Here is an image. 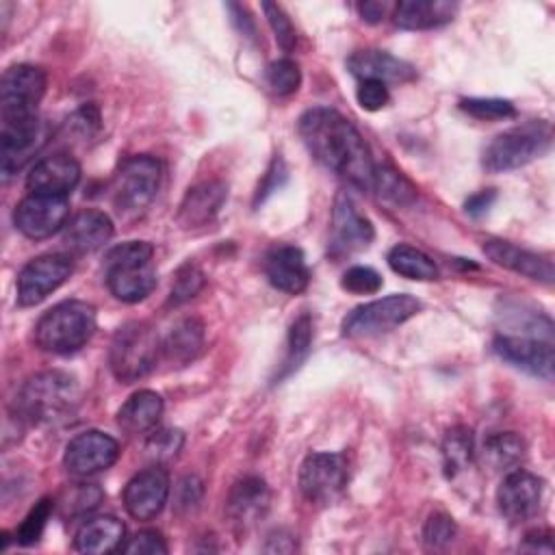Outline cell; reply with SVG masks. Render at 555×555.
<instances>
[{
    "label": "cell",
    "instance_id": "cell-1",
    "mask_svg": "<svg viewBox=\"0 0 555 555\" xmlns=\"http://www.w3.org/2000/svg\"><path fill=\"white\" fill-rule=\"evenodd\" d=\"M299 134L310 154L362 191H373V158L358 128L338 111L314 106L299 117Z\"/></svg>",
    "mask_w": 555,
    "mask_h": 555
},
{
    "label": "cell",
    "instance_id": "cell-2",
    "mask_svg": "<svg viewBox=\"0 0 555 555\" xmlns=\"http://www.w3.org/2000/svg\"><path fill=\"white\" fill-rule=\"evenodd\" d=\"M76 379L59 369L35 373L20 388L15 410L35 425H54L74 414L78 405Z\"/></svg>",
    "mask_w": 555,
    "mask_h": 555
},
{
    "label": "cell",
    "instance_id": "cell-3",
    "mask_svg": "<svg viewBox=\"0 0 555 555\" xmlns=\"http://www.w3.org/2000/svg\"><path fill=\"white\" fill-rule=\"evenodd\" d=\"M154 247L147 241H126L104 254L106 286L119 301L137 304L156 286V269L152 264Z\"/></svg>",
    "mask_w": 555,
    "mask_h": 555
},
{
    "label": "cell",
    "instance_id": "cell-4",
    "mask_svg": "<svg viewBox=\"0 0 555 555\" xmlns=\"http://www.w3.org/2000/svg\"><path fill=\"white\" fill-rule=\"evenodd\" d=\"M95 308L80 299H67L41 314L35 325V343L48 353L78 351L95 332Z\"/></svg>",
    "mask_w": 555,
    "mask_h": 555
},
{
    "label": "cell",
    "instance_id": "cell-5",
    "mask_svg": "<svg viewBox=\"0 0 555 555\" xmlns=\"http://www.w3.org/2000/svg\"><path fill=\"white\" fill-rule=\"evenodd\" d=\"M160 353V338L143 321L124 323L111 338L108 366L117 382L134 384L152 373Z\"/></svg>",
    "mask_w": 555,
    "mask_h": 555
},
{
    "label": "cell",
    "instance_id": "cell-6",
    "mask_svg": "<svg viewBox=\"0 0 555 555\" xmlns=\"http://www.w3.org/2000/svg\"><path fill=\"white\" fill-rule=\"evenodd\" d=\"M551 145V126L546 121H527L496 134L483 150V167L490 173L512 171L542 156Z\"/></svg>",
    "mask_w": 555,
    "mask_h": 555
},
{
    "label": "cell",
    "instance_id": "cell-7",
    "mask_svg": "<svg viewBox=\"0 0 555 555\" xmlns=\"http://www.w3.org/2000/svg\"><path fill=\"white\" fill-rule=\"evenodd\" d=\"M160 163L154 156L137 154L121 160L113 178V204L119 212H141L156 195L160 186Z\"/></svg>",
    "mask_w": 555,
    "mask_h": 555
},
{
    "label": "cell",
    "instance_id": "cell-8",
    "mask_svg": "<svg viewBox=\"0 0 555 555\" xmlns=\"http://www.w3.org/2000/svg\"><path fill=\"white\" fill-rule=\"evenodd\" d=\"M421 310V301L412 295H388L353 308L343 319V334L349 338L375 336L390 332L412 319Z\"/></svg>",
    "mask_w": 555,
    "mask_h": 555
},
{
    "label": "cell",
    "instance_id": "cell-9",
    "mask_svg": "<svg viewBox=\"0 0 555 555\" xmlns=\"http://www.w3.org/2000/svg\"><path fill=\"white\" fill-rule=\"evenodd\" d=\"M46 72L35 65H13L0 80V117L17 121L37 115V106L46 93Z\"/></svg>",
    "mask_w": 555,
    "mask_h": 555
},
{
    "label": "cell",
    "instance_id": "cell-10",
    "mask_svg": "<svg viewBox=\"0 0 555 555\" xmlns=\"http://www.w3.org/2000/svg\"><path fill=\"white\" fill-rule=\"evenodd\" d=\"M347 486V460L340 453H310L299 466V490L317 505L334 503Z\"/></svg>",
    "mask_w": 555,
    "mask_h": 555
},
{
    "label": "cell",
    "instance_id": "cell-11",
    "mask_svg": "<svg viewBox=\"0 0 555 555\" xmlns=\"http://www.w3.org/2000/svg\"><path fill=\"white\" fill-rule=\"evenodd\" d=\"M15 228L33 238H48L69 221V199L65 195L48 193H28L13 212Z\"/></svg>",
    "mask_w": 555,
    "mask_h": 555
},
{
    "label": "cell",
    "instance_id": "cell-12",
    "mask_svg": "<svg viewBox=\"0 0 555 555\" xmlns=\"http://www.w3.org/2000/svg\"><path fill=\"white\" fill-rule=\"evenodd\" d=\"M375 238L373 223L358 210L353 199L340 191L334 199L332 208V225H330V256L343 258L356 251L366 249Z\"/></svg>",
    "mask_w": 555,
    "mask_h": 555
},
{
    "label": "cell",
    "instance_id": "cell-13",
    "mask_svg": "<svg viewBox=\"0 0 555 555\" xmlns=\"http://www.w3.org/2000/svg\"><path fill=\"white\" fill-rule=\"evenodd\" d=\"M72 269L74 264L65 254H43L33 258L17 275V304L24 308L37 306L72 275Z\"/></svg>",
    "mask_w": 555,
    "mask_h": 555
},
{
    "label": "cell",
    "instance_id": "cell-14",
    "mask_svg": "<svg viewBox=\"0 0 555 555\" xmlns=\"http://www.w3.org/2000/svg\"><path fill=\"white\" fill-rule=\"evenodd\" d=\"M119 457V444L113 436L89 429L74 436L63 455V464L74 477H91L111 468Z\"/></svg>",
    "mask_w": 555,
    "mask_h": 555
},
{
    "label": "cell",
    "instance_id": "cell-15",
    "mask_svg": "<svg viewBox=\"0 0 555 555\" xmlns=\"http://www.w3.org/2000/svg\"><path fill=\"white\" fill-rule=\"evenodd\" d=\"M169 496V475L163 466L152 464L139 470L124 488V507L137 520H152L158 516Z\"/></svg>",
    "mask_w": 555,
    "mask_h": 555
},
{
    "label": "cell",
    "instance_id": "cell-16",
    "mask_svg": "<svg viewBox=\"0 0 555 555\" xmlns=\"http://www.w3.org/2000/svg\"><path fill=\"white\" fill-rule=\"evenodd\" d=\"M542 501V481L520 468L507 470L499 490H496V505L499 512L509 522H525L538 514Z\"/></svg>",
    "mask_w": 555,
    "mask_h": 555
},
{
    "label": "cell",
    "instance_id": "cell-17",
    "mask_svg": "<svg viewBox=\"0 0 555 555\" xmlns=\"http://www.w3.org/2000/svg\"><path fill=\"white\" fill-rule=\"evenodd\" d=\"M494 353L529 373L542 379L553 377V345L551 340H540V338H529V336H496L492 343Z\"/></svg>",
    "mask_w": 555,
    "mask_h": 555
},
{
    "label": "cell",
    "instance_id": "cell-18",
    "mask_svg": "<svg viewBox=\"0 0 555 555\" xmlns=\"http://www.w3.org/2000/svg\"><path fill=\"white\" fill-rule=\"evenodd\" d=\"M43 141V126L39 117H26L17 121H2L0 132V156L2 176L11 178L22 165L37 152Z\"/></svg>",
    "mask_w": 555,
    "mask_h": 555
},
{
    "label": "cell",
    "instance_id": "cell-19",
    "mask_svg": "<svg viewBox=\"0 0 555 555\" xmlns=\"http://www.w3.org/2000/svg\"><path fill=\"white\" fill-rule=\"evenodd\" d=\"M78 182H80V165L76 163L74 156L65 152H56L39 158L26 176V189L30 193L67 197V193L76 189Z\"/></svg>",
    "mask_w": 555,
    "mask_h": 555
},
{
    "label": "cell",
    "instance_id": "cell-20",
    "mask_svg": "<svg viewBox=\"0 0 555 555\" xmlns=\"http://www.w3.org/2000/svg\"><path fill=\"white\" fill-rule=\"evenodd\" d=\"M269 501H271V492L264 479L256 475H247L230 488L225 499V514L234 527L249 529L267 514Z\"/></svg>",
    "mask_w": 555,
    "mask_h": 555
},
{
    "label": "cell",
    "instance_id": "cell-21",
    "mask_svg": "<svg viewBox=\"0 0 555 555\" xmlns=\"http://www.w3.org/2000/svg\"><path fill=\"white\" fill-rule=\"evenodd\" d=\"M264 275L273 288L297 295L310 284V269L306 256L295 245H278L264 256Z\"/></svg>",
    "mask_w": 555,
    "mask_h": 555
},
{
    "label": "cell",
    "instance_id": "cell-22",
    "mask_svg": "<svg viewBox=\"0 0 555 555\" xmlns=\"http://www.w3.org/2000/svg\"><path fill=\"white\" fill-rule=\"evenodd\" d=\"M228 197V186L221 180H206L186 191L178 206V223L184 230H195L212 223Z\"/></svg>",
    "mask_w": 555,
    "mask_h": 555
},
{
    "label": "cell",
    "instance_id": "cell-23",
    "mask_svg": "<svg viewBox=\"0 0 555 555\" xmlns=\"http://www.w3.org/2000/svg\"><path fill=\"white\" fill-rule=\"evenodd\" d=\"M115 228L106 212L95 208H85L69 217L63 228V243L72 254H91L106 245Z\"/></svg>",
    "mask_w": 555,
    "mask_h": 555
},
{
    "label": "cell",
    "instance_id": "cell-24",
    "mask_svg": "<svg viewBox=\"0 0 555 555\" xmlns=\"http://www.w3.org/2000/svg\"><path fill=\"white\" fill-rule=\"evenodd\" d=\"M483 254L499 267H505V269L520 273L529 280H538L542 284L553 282V262L546 256H540L535 251L518 247L509 241L490 238L483 243Z\"/></svg>",
    "mask_w": 555,
    "mask_h": 555
},
{
    "label": "cell",
    "instance_id": "cell-25",
    "mask_svg": "<svg viewBox=\"0 0 555 555\" xmlns=\"http://www.w3.org/2000/svg\"><path fill=\"white\" fill-rule=\"evenodd\" d=\"M347 69L360 78V80H377V82H410L416 72L414 67L399 59V56H392L384 50H360V52H353L349 59H347Z\"/></svg>",
    "mask_w": 555,
    "mask_h": 555
},
{
    "label": "cell",
    "instance_id": "cell-26",
    "mask_svg": "<svg viewBox=\"0 0 555 555\" xmlns=\"http://www.w3.org/2000/svg\"><path fill=\"white\" fill-rule=\"evenodd\" d=\"M457 11L449 0H403L392 9V20L403 30H429L449 24Z\"/></svg>",
    "mask_w": 555,
    "mask_h": 555
},
{
    "label": "cell",
    "instance_id": "cell-27",
    "mask_svg": "<svg viewBox=\"0 0 555 555\" xmlns=\"http://www.w3.org/2000/svg\"><path fill=\"white\" fill-rule=\"evenodd\" d=\"M126 538V527L115 516H93L87 518L74 535V548L78 553L104 555L121 548Z\"/></svg>",
    "mask_w": 555,
    "mask_h": 555
},
{
    "label": "cell",
    "instance_id": "cell-28",
    "mask_svg": "<svg viewBox=\"0 0 555 555\" xmlns=\"http://www.w3.org/2000/svg\"><path fill=\"white\" fill-rule=\"evenodd\" d=\"M204 323L197 317H184L176 321L160 343V351L173 364H189L204 349Z\"/></svg>",
    "mask_w": 555,
    "mask_h": 555
},
{
    "label": "cell",
    "instance_id": "cell-29",
    "mask_svg": "<svg viewBox=\"0 0 555 555\" xmlns=\"http://www.w3.org/2000/svg\"><path fill=\"white\" fill-rule=\"evenodd\" d=\"M163 414V399L154 390H137L117 410V425L130 434H150Z\"/></svg>",
    "mask_w": 555,
    "mask_h": 555
},
{
    "label": "cell",
    "instance_id": "cell-30",
    "mask_svg": "<svg viewBox=\"0 0 555 555\" xmlns=\"http://www.w3.org/2000/svg\"><path fill=\"white\" fill-rule=\"evenodd\" d=\"M525 440L514 431L490 434L481 444V462L494 473L514 470L525 460Z\"/></svg>",
    "mask_w": 555,
    "mask_h": 555
},
{
    "label": "cell",
    "instance_id": "cell-31",
    "mask_svg": "<svg viewBox=\"0 0 555 555\" xmlns=\"http://www.w3.org/2000/svg\"><path fill=\"white\" fill-rule=\"evenodd\" d=\"M312 347V319L308 312H301L288 327V336H286V349H284V358L273 375V384L282 382L284 377H288L293 371H297L304 360L308 358Z\"/></svg>",
    "mask_w": 555,
    "mask_h": 555
},
{
    "label": "cell",
    "instance_id": "cell-32",
    "mask_svg": "<svg viewBox=\"0 0 555 555\" xmlns=\"http://www.w3.org/2000/svg\"><path fill=\"white\" fill-rule=\"evenodd\" d=\"M442 468L447 477H455L466 470L475 455V436L473 429L464 425L451 427L442 438Z\"/></svg>",
    "mask_w": 555,
    "mask_h": 555
},
{
    "label": "cell",
    "instance_id": "cell-33",
    "mask_svg": "<svg viewBox=\"0 0 555 555\" xmlns=\"http://www.w3.org/2000/svg\"><path fill=\"white\" fill-rule=\"evenodd\" d=\"M388 264L395 273L408 278V280L429 282V280L438 278L436 262L425 251H421L412 245H395L388 251Z\"/></svg>",
    "mask_w": 555,
    "mask_h": 555
},
{
    "label": "cell",
    "instance_id": "cell-34",
    "mask_svg": "<svg viewBox=\"0 0 555 555\" xmlns=\"http://www.w3.org/2000/svg\"><path fill=\"white\" fill-rule=\"evenodd\" d=\"M373 189L377 191V195L382 199H386L395 206H410L416 199L414 184L388 165H375Z\"/></svg>",
    "mask_w": 555,
    "mask_h": 555
},
{
    "label": "cell",
    "instance_id": "cell-35",
    "mask_svg": "<svg viewBox=\"0 0 555 555\" xmlns=\"http://www.w3.org/2000/svg\"><path fill=\"white\" fill-rule=\"evenodd\" d=\"M182 444H184V434L180 429L158 427V429H152L147 434L143 451H145V457L152 464L163 466V464L171 462L180 453Z\"/></svg>",
    "mask_w": 555,
    "mask_h": 555
},
{
    "label": "cell",
    "instance_id": "cell-36",
    "mask_svg": "<svg viewBox=\"0 0 555 555\" xmlns=\"http://www.w3.org/2000/svg\"><path fill=\"white\" fill-rule=\"evenodd\" d=\"M102 490L95 483H74L59 499V512L63 516H82L95 509L102 501Z\"/></svg>",
    "mask_w": 555,
    "mask_h": 555
},
{
    "label": "cell",
    "instance_id": "cell-37",
    "mask_svg": "<svg viewBox=\"0 0 555 555\" xmlns=\"http://www.w3.org/2000/svg\"><path fill=\"white\" fill-rule=\"evenodd\" d=\"M460 108L479 121H499L516 115L514 104L501 98H466L460 102Z\"/></svg>",
    "mask_w": 555,
    "mask_h": 555
},
{
    "label": "cell",
    "instance_id": "cell-38",
    "mask_svg": "<svg viewBox=\"0 0 555 555\" xmlns=\"http://www.w3.org/2000/svg\"><path fill=\"white\" fill-rule=\"evenodd\" d=\"M267 85L275 95H291L301 85L299 65L291 59H278L267 67Z\"/></svg>",
    "mask_w": 555,
    "mask_h": 555
},
{
    "label": "cell",
    "instance_id": "cell-39",
    "mask_svg": "<svg viewBox=\"0 0 555 555\" xmlns=\"http://www.w3.org/2000/svg\"><path fill=\"white\" fill-rule=\"evenodd\" d=\"M204 273L191 264V262H184L176 275H173V282H171V293H169V304L171 306H180L189 299H193L202 288H204Z\"/></svg>",
    "mask_w": 555,
    "mask_h": 555
},
{
    "label": "cell",
    "instance_id": "cell-40",
    "mask_svg": "<svg viewBox=\"0 0 555 555\" xmlns=\"http://www.w3.org/2000/svg\"><path fill=\"white\" fill-rule=\"evenodd\" d=\"M52 501L50 499H41L39 503H35V507L26 514V518L20 522L17 531H15V540L17 544L22 546H30L35 542H39L43 529H46V522L52 514Z\"/></svg>",
    "mask_w": 555,
    "mask_h": 555
},
{
    "label": "cell",
    "instance_id": "cell-41",
    "mask_svg": "<svg viewBox=\"0 0 555 555\" xmlns=\"http://www.w3.org/2000/svg\"><path fill=\"white\" fill-rule=\"evenodd\" d=\"M262 11H264V15L269 20V26H271V30L275 35L278 46L284 52H291L295 48V41H297V35H295V28L291 24V17L284 13V9L280 4H273V2H264Z\"/></svg>",
    "mask_w": 555,
    "mask_h": 555
},
{
    "label": "cell",
    "instance_id": "cell-42",
    "mask_svg": "<svg viewBox=\"0 0 555 555\" xmlns=\"http://www.w3.org/2000/svg\"><path fill=\"white\" fill-rule=\"evenodd\" d=\"M340 286L356 295H371L382 288V275L371 267H349L340 280Z\"/></svg>",
    "mask_w": 555,
    "mask_h": 555
},
{
    "label": "cell",
    "instance_id": "cell-43",
    "mask_svg": "<svg viewBox=\"0 0 555 555\" xmlns=\"http://www.w3.org/2000/svg\"><path fill=\"white\" fill-rule=\"evenodd\" d=\"M455 538V522L444 512H434L427 516L423 527V540L427 546H444Z\"/></svg>",
    "mask_w": 555,
    "mask_h": 555
},
{
    "label": "cell",
    "instance_id": "cell-44",
    "mask_svg": "<svg viewBox=\"0 0 555 555\" xmlns=\"http://www.w3.org/2000/svg\"><path fill=\"white\" fill-rule=\"evenodd\" d=\"M119 551L126 555H165L167 544L158 531L143 529V531H137L132 538H128Z\"/></svg>",
    "mask_w": 555,
    "mask_h": 555
},
{
    "label": "cell",
    "instance_id": "cell-45",
    "mask_svg": "<svg viewBox=\"0 0 555 555\" xmlns=\"http://www.w3.org/2000/svg\"><path fill=\"white\" fill-rule=\"evenodd\" d=\"M356 100L364 111H379L388 104L390 93L388 87L384 82L377 80H360L358 89H356Z\"/></svg>",
    "mask_w": 555,
    "mask_h": 555
},
{
    "label": "cell",
    "instance_id": "cell-46",
    "mask_svg": "<svg viewBox=\"0 0 555 555\" xmlns=\"http://www.w3.org/2000/svg\"><path fill=\"white\" fill-rule=\"evenodd\" d=\"M202 481L197 477H184L178 481L176 488V507L178 509H193L202 501Z\"/></svg>",
    "mask_w": 555,
    "mask_h": 555
},
{
    "label": "cell",
    "instance_id": "cell-47",
    "mask_svg": "<svg viewBox=\"0 0 555 555\" xmlns=\"http://www.w3.org/2000/svg\"><path fill=\"white\" fill-rule=\"evenodd\" d=\"M496 199V193L494 189H486V191H479L475 195H470L464 204V210L470 215V217H481L483 212H488V208L492 206V202Z\"/></svg>",
    "mask_w": 555,
    "mask_h": 555
},
{
    "label": "cell",
    "instance_id": "cell-48",
    "mask_svg": "<svg viewBox=\"0 0 555 555\" xmlns=\"http://www.w3.org/2000/svg\"><path fill=\"white\" fill-rule=\"evenodd\" d=\"M388 9H390V4H386V2H360V4H358V13H360L362 20L369 22V24L382 22V20L386 17Z\"/></svg>",
    "mask_w": 555,
    "mask_h": 555
}]
</instances>
